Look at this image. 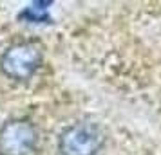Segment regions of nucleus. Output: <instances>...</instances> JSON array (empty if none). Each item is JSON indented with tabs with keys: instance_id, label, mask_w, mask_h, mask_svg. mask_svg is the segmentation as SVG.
I'll list each match as a JSON object with an SVG mask.
<instances>
[{
	"instance_id": "obj_1",
	"label": "nucleus",
	"mask_w": 161,
	"mask_h": 155,
	"mask_svg": "<svg viewBox=\"0 0 161 155\" xmlns=\"http://www.w3.org/2000/svg\"><path fill=\"white\" fill-rule=\"evenodd\" d=\"M105 142V133L94 123H78L60 137L62 155H94Z\"/></svg>"
},
{
	"instance_id": "obj_2",
	"label": "nucleus",
	"mask_w": 161,
	"mask_h": 155,
	"mask_svg": "<svg viewBox=\"0 0 161 155\" xmlns=\"http://www.w3.org/2000/svg\"><path fill=\"white\" fill-rule=\"evenodd\" d=\"M42 63V52L31 44H16L0 58V69L11 80H27Z\"/></svg>"
},
{
	"instance_id": "obj_3",
	"label": "nucleus",
	"mask_w": 161,
	"mask_h": 155,
	"mask_svg": "<svg viewBox=\"0 0 161 155\" xmlns=\"http://www.w3.org/2000/svg\"><path fill=\"white\" fill-rule=\"evenodd\" d=\"M38 141L36 128L27 121H11L0 130V153L29 155Z\"/></svg>"
},
{
	"instance_id": "obj_4",
	"label": "nucleus",
	"mask_w": 161,
	"mask_h": 155,
	"mask_svg": "<svg viewBox=\"0 0 161 155\" xmlns=\"http://www.w3.org/2000/svg\"><path fill=\"white\" fill-rule=\"evenodd\" d=\"M47 6H51V2H35L29 8H25L22 16L29 18V22H42V20H45V15H47Z\"/></svg>"
}]
</instances>
